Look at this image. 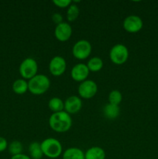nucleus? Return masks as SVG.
I'll list each match as a JSON object with an SVG mask.
<instances>
[{
	"mask_svg": "<svg viewBox=\"0 0 158 159\" xmlns=\"http://www.w3.org/2000/svg\"><path fill=\"white\" fill-rule=\"evenodd\" d=\"M92 46L87 40H80L76 42L72 48V54L77 60H85L91 54Z\"/></svg>",
	"mask_w": 158,
	"mask_h": 159,
	"instance_id": "6",
	"label": "nucleus"
},
{
	"mask_svg": "<svg viewBox=\"0 0 158 159\" xmlns=\"http://www.w3.org/2000/svg\"><path fill=\"white\" fill-rule=\"evenodd\" d=\"M53 3L57 7L60 8V9H64V8L69 7L70 5L72 3V1H71V0H54Z\"/></svg>",
	"mask_w": 158,
	"mask_h": 159,
	"instance_id": "23",
	"label": "nucleus"
},
{
	"mask_svg": "<svg viewBox=\"0 0 158 159\" xmlns=\"http://www.w3.org/2000/svg\"><path fill=\"white\" fill-rule=\"evenodd\" d=\"M43 156L50 159H56L63 154V147L60 141L54 138H48L41 143Z\"/></svg>",
	"mask_w": 158,
	"mask_h": 159,
	"instance_id": "3",
	"label": "nucleus"
},
{
	"mask_svg": "<svg viewBox=\"0 0 158 159\" xmlns=\"http://www.w3.org/2000/svg\"><path fill=\"white\" fill-rule=\"evenodd\" d=\"M7 140L3 137H0V152H2L8 148Z\"/></svg>",
	"mask_w": 158,
	"mask_h": 159,
	"instance_id": "25",
	"label": "nucleus"
},
{
	"mask_svg": "<svg viewBox=\"0 0 158 159\" xmlns=\"http://www.w3.org/2000/svg\"><path fill=\"white\" fill-rule=\"evenodd\" d=\"M79 15H80V9L75 3L72 2V3L67 9V19L69 22H74L78 18Z\"/></svg>",
	"mask_w": 158,
	"mask_h": 159,
	"instance_id": "20",
	"label": "nucleus"
},
{
	"mask_svg": "<svg viewBox=\"0 0 158 159\" xmlns=\"http://www.w3.org/2000/svg\"><path fill=\"white\" fill-rule=\"evenodd\" d=\"M50 86V79L43 74H37L28 81V91L35 96L44 94L49 89Z\"/></svg>",
	"mask_w": 158,
	"mask_h": 159,
	"instance_id": "2",
	"label": "nucleus"
},
{
	"mask_svg": "<svg viewBox=\"0 0 158 159\" xmlns=\"http://www.w3.org/2000/svg\"><path fill=\"white\" fill-rule=\"evenodd\" d=\"M89 71L91 72H98L101 71L104 66V62L102 58L99 57H92L88 60L86 64Z\"/></svg>",
	"mask_w": 158,
	"mask_h": 159,
	"instance_id": "18",
	"label": "nucleus"
},
{
	"mask_svg": "<svg viewBox=\"0 0 158 159\" xmlns=\"http://www.w3.org/2000/svg\"><path fill=\"white\" fill-rule=\"evenodd\" d=\"M38 64L33 57H26L20 63L19 72L22 79L28 80L33 78L37 75Z\"/></svg>",
	"mask_w": 158,
	"mask_h": 159,
	"instance_id": "4",
	"label": "nucleus"
},
{
	"mask_svg": "<svg viewBox=\"0 0 158 159\" xmlns=\"http://www.w3.org/2000/svg\"><path fill=\"white\" fill-rule=\"evenodd\" d=\"M104 116L108 120H115L118 118L120 114V108L119 106L112 105V104H105L103 108Z\"/></svg>",
	"mask_w": 158,
	"mask_h": 159,
	"instance_id": "15",
	"label": "nucleus"
},
{
	"mask_svg": "<svg viewBox=\"0 0 158 159\" xmlns=\"http://www.w3.org/2000/svg\"><path fill=\"white\" fill-rule=\"evenodd\" d=\"M28 152L29 154V158L31 159H41L43 157V154L41 149V144L37 141H33L29 144Z\"/></svg>",
	"mask_w": 158,
	"mask_h": 159,
	"instance_id": "16",
	"label": "nucleus"
},
{
	"mask_svg": "<svg viewBox=\"0 0 158 159\" xmlns=\"http://www.w3.org/2000/svg\"><path fill=\"white\" fill-rule=\"evenodd\" d=\"M49 126L51 130L57 133L68 132L72 126V119L71 115L64 110L58 113H53L49 118Z\"/></svg>",
	"mask_w": 158,
	"mask_h": 159,
	"instance_id": "1",
	"label": "nucleus"
},
{
	"mask_svg": "<svg viewBox=\"0 0 158 159\" xmlns=\"http://www.w3.org/2000/svg\"><path fill=\"white\" fill-rule=\"evenodd\" d=\"M108 103L119 106L122 101V95L119 90H112L108 94Z\"/></svg>",
	"mask_w": 158,
	"mask_h": 159,
	"instance_id": "22",
	"label": "nucleus"
},
{
	"mask_svg": "<svg viewBox=\"0 0 158 159\" xmlns=\"http://www.w3.org/2000/svg\"><path fill=\"white\" fill-rule=\"evenodd\" d=\"M12 91L17 95H23L28 91V81L18 79L12 83Z\"/></svg>",
	"mask_w": 158,
	"mask_h": 159,
	"instance_id": "17",
	"label": "nucleus"
},
{
	"mask_svg": "<svg viewBox=\"0 0 158 159\" xmlns=\"http://www.w3.org/2000/svg\"><path fill=\"white\" fill-rule=\"evenodd\" d=\"M73 30L71 25L66 22L56 25L54 29V36L56 39L60 42H66L69 40L72 35Z\"/></svg>",
	"mask_w": 158,
	"mask_h": 159,
	"instance_id": "10",
	"label": "nucleus"
},
{
	"mask_svg": "<svg viewBox=\"0 0 158 159\" xmlns=\"http://www.w3.org/2000/svg\"><path fill=\"white\" fill-rule=\"evenodd\" d=\"M48 107L53 113L64 111V102L59 97H53L48 102Z\"/></svg>",
	"mask_w": 158,
	"mask_h": 159,
	"instance_id": "19",
	"label": "nucleus"
},
{
	"mask_svg": "<svg viewBox=\"0 0 158 159\" xmlns=\"http://www.w3.org/2000/svg\"><path fill=\"white\" fill-rule=\"evenodd\" d=\"M90 71L87 65L84 63H78L74 65L71 70V77L77 82H82L87 80Z\"/></svg>",
	"mask_w": 158,
	"mask_h": 159,
	"instance_id": "11",
	"label": "nucleus"
},
{
	"mask_svg": "<svg viewBox=\"0 0 158 159\" xmlns=\"http://www.w3.org/2000/svg\"><path fill=\"white\" fill-rule=\"evenodd\" d=\"M85 159H105V152L101 147L94 146L85 152Z\"/></svg>",
	"mask_w": 158,
	"mask_h": 159,
	"instance_id": "14",
	"label": "nucleus"
},
{
	"mask_svg": "<svg viewBox=\"0 0 158 159\" xmlns=\"http://www.w3.org/2000/svg\"><path fill=\"white\" fill-rule=\"evenodd\" d=\"M8 151H9V154L12 155V156L14 155H20L23 152V144L20 141H13L8 145Z\"/></svg>",
	"mask_w": 158,
	"mask_h": 159,
	"instance_id": "21",
	"label": "nucleus"
},
{
	"mask_svg": "<svg viewBox=\"0 0 158 159\" xmlns=\"http://www.w3.org/2000/svg\"><path fill=\"white\" fill-rule=\"evenodd\" d=\"M129 50L125 45L117 43L111 48L109 51V58L113 64L122 65L127 61L129 58Z\"/></svg>",
	"mask_w": 158,
	"mask_h": 159,
	"instance_id": "5",
	"label": "nucleus"
},
{
	"mask_svg": "<svg viewBox=\"0 0 158 159\" xmlns=\"http://www.w3.org/2000/svg\"><path fill=\"white\" fill-rule=\"evenodd\" d=\"M52 21L56 25H58L60 23H63V16L60 13H54L52 15Z\"/></svg>",
	"mask_w": 158,
	"mask_h": 159,
	"instance_id": "24",
	"label": "nucleus"
},
{
	"mask_svg": "<svg viewBox=\"0 0 158 159\" xmlns=\"http://www.w3.org/2000/svg\"><path fill=\"white\" fill-rule=\"evenodd\" d=\"M67 68L66 60L61 56H54L49 63V71L52 75L59 77L65 72Z\"/></svg>",
	"mask_w": 158,
	"mask_h": 159,
	"instance_id": "9",
	"label": "nucleus"
},
{
	"mask_svg": "<svg viewBox=\"0 0 158 159\" xmlns=\"http://www.w3.org/2000/svg\"><path fill=\"white\" fill-rule=\"evenodd\" d=\"M79 97L85 99H90L98 93V85L94 81L87 79L81 82L77 89Z\"/></svg>",
	"mask_w": 158,
	"mask_h": 159,
	"instance_id": "7",
	"label": "nucleus"
},
{
	"mask_svg": "<svg viewBox=\"0 0 158 159\" xmlns=\"http://www.w3.org/2000/svg\"><path fill=\"white\" fill-rule=\"evenodd\" d=\"M122 26L126 32L129 34H136L142 30L143 22L139 16L130 15L124 19Z\"/></svg>",
	"mask_w": 158,
	"mask_h": 159,
	"instance_id": "8",
	"label": "nucleus"
},
{
	"mask_svg": "<svg viewBox=\"0 0 158 159\" xmlns=\"http://www.w3.org/2000/svg\"><path fill=\"white\" fill-rule=\"evenodd\" d=\"M62 159H85V152L79 148H69L63 152Z\"/></svg>",
	"mask_w": 158,
	"mask_h": 159,
	"instance_id": "13",
	"label": "nucleus"
},
{
	"mask_svg": "<svg viewBox=\"0 0 158 159\" xmlns=\"http://www.w3.org/2000/svg\"><path fill=\"white\" fill-rule=\"evenodd\" d=\"M11 159H31L29 158V155H24V154H20V155H14V156L11 157Z\"/></svg>",
	"mask_w": 158,
	"mask_h": 159,
	"instance_id": "26",
	"label": "nucleus"
},
{
	"mask_svg": "<svg viewBox=\"0 0 158 159\" xmlns=\"http://www.w3.org/2000/svg\"><path fill=\"white\" fill-rule=\"evenodd\" d=\"M82 108V100L79 96H69L64 101V110L68 114H76Z\"/></svg>",
	"mask_w": 158,
	"mask_h": 159,
	"instance_id": "12",
	"label": "nucleus"
}]
</instances>
